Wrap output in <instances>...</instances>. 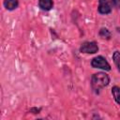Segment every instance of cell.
Here are the masks:
<instances>
[{"label": "cell", "mask_w": 120, "mask_h": 120, "mask_svg": "<svg viewBox=\"0 0 120 120\" xmlns=\"http://www.w3.org/2000/svg\"><path fill=\"white\" fill-rule=\"evenodd\" d=\"M110 82L109 76L104 72H98L95 73L91 78V85L94 91L98 92L102 89L103 87L107 86Z\"/></svg>", "instance_id": "1"}, {"label": "cell", "mask_w": 120, "mask_h": 120, "mask_svg": "<svg viewBox=\"0 0 120 120\" xmlns=\"http://www.w3.org/2000/svg\"><path fill=\"white\" fill-rule=\"evenodd\" d=\"M91 66L94 68H101L104 70H111V66L108 63V61L101 55L96 56L91 61Z\"/></svg>", "instance_id": "2"}, {"label": "cell", "mask_w": 120, "mask_h": 120, "mask_svg": "<svg viewBox=\"0 0 120 120\" xmlns=\"http://www.w3.org/2000/svg\"><path fill=\"white\" fill-rule=\"evenodd\" d=\"M98 51V47L95 41L83 42L80 47V52L83 53H96Z\"/></svg>", "instance_id": "3"}, {"label": "cell", "mask_w": 120, "mask_h": 120, "mask_svg": "<svg viewBox=\"0 0 120 120\" xmlns=\"http://www.w3.org/2000/svg\"><path fill=\"white\" fill-rule=\"evenodd\" d=\"M98 10L100 14H109L112 11V6L108 0H98Z\"/></svg>", "instance_id": "4"}, {"label": "cell", "mask_w": 120, "mask_h": 120, "mask_svg": "<svg viewBox=\"0 0 120 120\" xmlns=\"http://www.w3.org/2000/svg\"><path fill=\"white\" fill-rule=\"evenodd\" d=\"M38 6L42 10H50L52 6V0H38Z\"/></svg>", "instance_id": "5"}, {"label": "cell", "mask_w": 120, "mask_h": 120, "mask_svg": "<svg viewBox=\"0 0 120 120\" xmlns=\"http://www.w3.org/2000/svg\"><path fill=\"white\" fill-rule=\"evenodd\" d=\"M19 5L18 0H4V6L8 10L15 9Z\"/></svg>", "instance_id": "6"}, {"label": "cell", "mask_w": 120, "mask_h": 120, "mask_svg": "<svg viewBox=\"0 0 120 120\" xmlns=\"http://www.w3.org/2000/svg\"><path fill=\"white\" fill-rule=\"evenodd\" d=\"M112 94L113 96L114 100L116 101L117 104L120 105V87L118 86H113L112 88Z\"/></svg>", "instance_id": "7"}, {"label": "cell", "mask_w": 120, "mask_h": 120, "mask_svg": "<svg viewBox=\"0 0 120 120\" xmlns=\"http://www.w3.org/2000/svg\"><path fill=\"white\" fill-rule=\"evenodd\" d=\"M112 59H113V62L115 64V66L117 67L118 70L120 71V52L116 51L113 52L112 54Z\"/></svg>", "instance_id": "8"}, {"label": "cell", "mask_w": 120, "mask_h": 120, "mask_svg": "<svg viewBox=\"0 0 120 120\" xmlns=\"http://www.w3.org/2000/svg\"><path fill=\"white\" fill-rule=\"evenodd\" d=\"M99 36L102 38H106V39H110L111 38V33L107 28H101L99 30Z\"/></svg>", "instance_id": "9"}, {"label": "cell", "mask_w": 120, "mask_h": 120, "mask_svg": "<svg viewBox=\"0 0 120 120\" xmlns=\"http://www.w3.org/2000/svg\"><path fill=\"white\" fill-rule=\"evenodd\" d=\"M111 6H112L115 8H120V0H108Z\"/></svg>", "instance_id": "10"}, {"label": "cell", "mask_w": 120, "mask_h": 120, "mask_svg": "<svg viewBox=\"0 0 120 120\" xmlns=\"http://www.w3.org/2000/svg\"><path fill=\"white\" fill-rule=\"evenodd\" d=\"M40 108H32V109H30V112H33V113H38L39 112H40Z\"/></svg>", "instance_id": "11"}]
</instances>
